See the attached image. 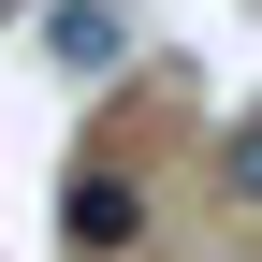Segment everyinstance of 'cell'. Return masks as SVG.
Returning <instances> with one entry per match:
<instances>
[{
  "instance_id": "cell-1",
  "label": "cell",
  "mask_w": 262,
  "mask_h": 262,
  "mask_svg": "<svg viewBox=\"0 0 262 262\" xmlns=\"http://www.w3.org/2000/svg\"><path fill=\"white\" fill-rule=\"evenodd\" d=\"M58 248H73V262H131V248H146V189L88 160V175L58 189Z\"/></svg>"
},
{
  "instance_id": "cell-2",
  "label": "cell",
  "mask_w": 262,
  "mask_h": 262,
  "mask_svg": "<svg viewBox=\"0 0 262 262\" xmlns=\"http://www.w3.org/2000/svg\"><path fill=\"white\" fill-rule=\"evenodd\" d=\"M117 44H131V29H117V0H58V58H73V73H102Z\"/></svg>"
},
{
  "instance_id": "cell-3",
  "label": "cell",
  "mask_w": 262,
  "mask_h": 262,
  "mask_svg": "<svg viewBox=\"0 0 262 262\" xmlns=\"http://www.w3.org/2000/svg\"><path fill=\"white\" fill-rule=\"evenodd\" d=\"M219 175H233V204H248V219H262V102H248V117H233V146H219Z\"/></svg>"
},
{
  "instance_id": "cell-4",
  "label": "cell",
  "mask_w": 262,
  "mask_h": 262,
  "mask_svg": "<svg viewBox=\"0 0 262 262\" xmlns=\"http://www.w3.org/2000/svg\"><path fill=\"white\" fill-rule=\"evenodd\" d=\"M0 15H15V0H0Z\"/></svg>"
}]
</instances>
